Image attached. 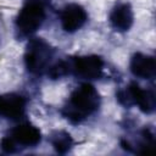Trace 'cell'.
Segmentation results:
<instances>
[{
	"label": "cell",
	"instance_id": "10",
	"mask_svg": "<svg viewBox=\"0 0 156 156\" xmlns=\"http://www.w3.org/2000/svg\"><path fill=\"white\" fill-rule=\"evenodd\" d=\"M129 71L135 78L152 80L156 74L155 57L143 52L133 54L129 61Z\"/></svg>",
	"mask_w": 156,
	"mask_h": 156
},
{
	"label": "cell",
	"instance_id": "9",
	"mask_svg": "<svg viewBox=\"0 0 156 156\" xmlns=\"http://www.w3.org/2000/svg\"><path fill=\"white\" fill-rule=\"evenodd\" d=\"M27 99L17 93H6L0 95V116L17 121L26 115Z\"/></svg>",
	"mask_w": 156,
	"mask_h": 156
},
{
	"label": "cell",
	"instance_id": "1",
	"mask_svg": "<svg viewBox=\"0 0 156 156\" xmlns=\"http://www.w3.org/2000/svg\"><path fill=\"white\" fill-rule=\"evenodd\" d=\"M101 105L98 89L90 83H82L68 96L61 108V115L71 124H80L95 115Z\"/></svg>",
	"mask_w": 156,
	"mask_h": 156
},
{
	"label": "cell",
	"instance_id": "6",
	"mask_svg": "<svg viewBox=\"0 0 156 156\" xmlns=\"http://www.w3.org/2000/svg\"><path fill=\"white\" fill-rule=\"evenodd\" d=\"M69 73L85 80L100 79L104 74L105 61L99 55H84L68 58Z\"/></svg>",
	"mask_w": 156,
	"mask_h": 156
},
{
	"label": "cell",
	"instance_id": "3",
	"mask_svg": "<svg viewBox=\"0 0 156 156\" xmlns=\"http://www.w3.org/2000/svg\"><path fill=\"white\" fill-rule=\"evenodd\" d=\"M41 141L40 129L29 123H20L0 140V149L4 154H17L24 149L35 147Z\"/></svg>",
	"mask_w": 156,
	"mask_h": 156
},
{
	"label": "cell",
	"instance_id": "4",
	"mask_svg": "<svg viewBox=\"0 0 156 156\" xmlns=\"http://www.w3.org/2000/svg\"><path fill=\"white\" fill-rule=\"evenodd\" d=\"M55 49L43 38H33L28 41L24 50V66L27 72L33 76L46 73L51 60L54 58Z\"/></svg>",
	"mask_w": 156,
	"mask_h": 156
},
{
	"label": "cell",
	"instance_id": "7",
	"mask_svg": "<svg viewBox=\"0 0 156 156\" xmlns=\"http://www.w3.org/2000/svg\"><path fill=\"white\" fill-rule=\"evenodd\" d=\"M88 22L87 10L76 2L66 5L60 12V24L66 33H76Z\"/></svg>",
	"mask_w": 156,
	"mask_h": 156
},
{
	"label": "cell",
	"instance_id": "13",
	"mask_svg": "<svg viewBox=\"0 0 156 156\" xmlns=\"http://www.w3.org/2000/svg\"><path fill=\"white\" fill-rule=\"evenodd\" d=\"M68 74H71L69 73V62H68V58L67 60L56 61L55 63L50 65L49 68L46 69V76L51 80L61 79V78H63V77H66Z\"/></svg>",
	"mask_w": 156,
	"mask_h": 156
},
{
	"label": "cell",
	"instance_id": "11",
	"mask_svg": "<svg viewBox=\"0 0 156 156\" xmlns=\"http://www.w3.org/2000/svg\"><path fill=\"white\" fill-rule=\"evenodd\" d=\"M121 147L128 152L134 154H149L155 147V130L151 126L144 127L139 133V139L135 143L129 141L127 138H122Z\"/></svg>",
	"mask_w": 156,
	"mask_h": 156
},
{
	"label": "cell",
	"instance_id": "8",
	"mask_svg": "<svg viewBox=\"0 0 156 156\" xmlns=\"http://www.w3.org/2000/svg\"><path fill=\"white\" fill-rule=\"evenodd\" d=\"M108 23L111 28L118 33L128 32L134 23L132 5L127 1H117L108 13Z\"/></svg>",
	"mask_w": 156,
	"mask_h": 156
},
{
	"label": "cell",
	"instance_id": "5",
	"mask_svg": "<svg viewBox=\"0 0 156 156\" xmlns=\"http://www.w3.org/2000/svg\"><path fill=\"white\" fill-rule=\"evenodd\" d=\"M116 99L119 105L126 108L138 105L139 110L145 115H151L156 110V96L154 89H143L136 82H130L128 87L116 91Z\"/></svg>",
	"mask_w": 156,
	"mask_h": 156
},
{
	"label": "cell",
	"instance_id": "2",
	"mask_svg": "<svg viewBox=\"0 0 156 156\" xmlns=\"http://www.w3.org/2000/svg\"><path fill=\"white\" fill-rule=\"evenodd\" d=\"M48 17L44 0H27L18 11L15 20L17 38H28L37 33Z\"/></svg>",
	"mask_w": 156,
	"mask_h": 156
},
{
	"label": "cell",
	"instance_id": "12",
	"mask_svg": "<svg viewBox=\"0 0 156 156\" xmlns=\"http://www.w3.org/2000/svg\"><path fill=\"white\" fill-rule=\"evenodd\" d=\"M49 141L54 147V150L61 155L67 154L73 147V138L68 132L62 129L54 130L49 136Z\"/></svg>",
	"mask_w": 156,
	"mask_h": 156
}]
</instances>
